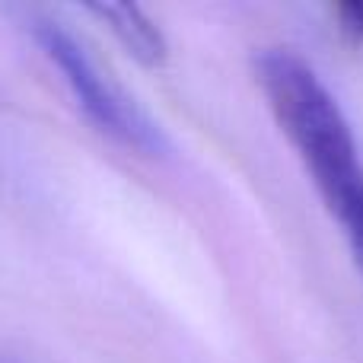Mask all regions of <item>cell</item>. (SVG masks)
Returning <instances> with one entry per match:
<instances>
[{
	"label": "cell",
	"instance_id": "obj_1",
	"mask_svg": "<svg viewBox=\"0 0 363 363\" xmlns=\"http://www.w3.org/2000/svg\"><path fill=\"white\" fill-rule=\"evenodd\" d=\"M252 74L351 258L363 255V150L341 102L319 70L284 45L258 48Z\"/></svg>",
	"mask_w": 363,
	"mask_h": 363
},
{
	"label": "cell",
	"instance_id": "obj_2",
	"mask_svg": "<svg viewBox=\"0 0 363 363\" xmlns=\"http://www.w3.org/2000/svg\"><path fill=\"white\" fill-rule=\"evenodd\" d=\"M32 38L48 57V64L61 74L67 93L80 106V112L102 131L106 138L118 140L121 147L144 157H163L166 153V134L160 125L138 106L134 96H128L118 83L86 55L80 42L70 35L67 26H61L51 16H35L32 19Z\"/></svg>",
	"mask_w": 363,
	"mask_h": 363
},
{
	"label": "cell",
	"instance_id": "obj_3",
	"mask_svg": "<svg viewBox=\"0 0 363 363\" xmlns=\"http://www.w3.org/2000/svg\"><path fill=\"white\" fill-rule=\"evenodd\" d=\"M89 16L99 19V26L125 48L131 61H138L147 70H160L169 61V42L166 32L147 16L140 6L131 4H96L86 6Z\"/></svg>",
	"mask_w": 363,
	"mask_h": 363
},
{
	"label": "cell",
	"instance_id": "obj_4",
	"mask_svg": "<svg viewBox=\"0 0 363 363\" xmlns=\"http://www.w3.org/2000/svg\"><path fill=\"white\" fill-rule=\"evenodd\" d=\"M335 23L351 42L363 45V4H341L335 6Z\"/></svg>",
	"mask_w": 363,
	"mask_h": 363
},
{
	"label": "cell",
	"instance_id": "obj_5",
	"mask_svg": "<svg viewBox=\"0 0 363 363\" xmlns=\"http://www.w3.org/2000/svg\"><path fill=\"white\" fill-rule=\"evenodd\" d=\"M354 264H357V271L363 274V255H357V258H354Z\"/></svg>",
	"mask_w": 363,
	"mask_h": 363
},
{
	"label": "cell",
	"instance_id": "obj_6",
	"mask_svg": "<svg viewBox=\"0 0 363 363\" xmlns=\"http://www.w3.org/2000/svg\"><path fill=\"white\" fill-rule=\"evenodd\" d=\"M0 363H19V360H13V357H0Z\"/></svg>",
	"mask_w": 363,
	"mask_h": 363
}]
</instances>
